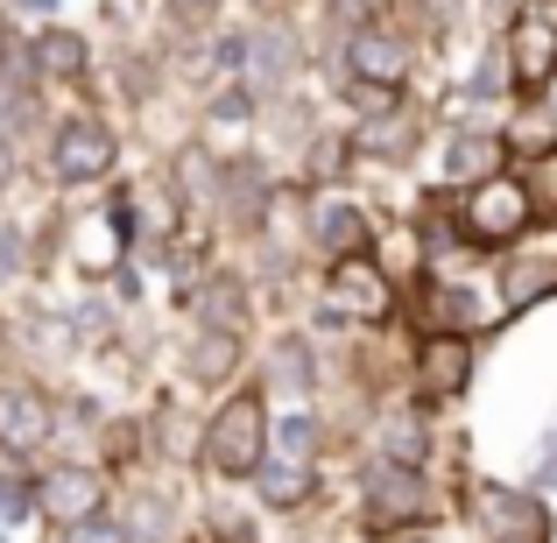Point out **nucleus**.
Here are the masks:
<instances>
[{"label": "nucleus", "instance_id": "f257e3e1", "mask_svg": "<svg viewBox=\"0 0 557 543\" xmlns=\"http://www.w3.org/2000/svg\"><path fill=\"white\" fill-rule=\"evenodd\" d=\"M261 459H269V395H261V381H233V388H219L212 409L198 417L190 466H198L205 480L247 488Z\"/></svg>", "mask_w": 557, "mask_h": 543}, {"label": "nucleus", "instance_id": "f03ea898", "mask_svg": "<svg viewBox=\"0 0 557 543\" xmlns=\"http://www.w3.org/2000/svg\"><path fill=\"white\" fill-rule=\"evenodd\" d=\"M451 212H459V247H473V255H502V247H516V240L536 233V219H544V190L508 163V170H494V177L466 184L459 198H451Z\"/></svg>", "mask_w": 557, "mask_h": 543}, {"label": "nucleus", "instance_id": "7ed1b4c3", "mask_svg": "<svg viewBox=\"0 0 557 543\" xmlns=\"http://www.w3.org/2000/svg\"><path fill=\"white\" fill-rule=\"evenodd\" d=\"M121 170V127L99 107H71L42 127V177L57 190H85V184H113Z\"/></svg>", "mask_w": 557, "mask_h": 543}, {"label": "nucleus", "instance_id": "20e7f679", "mask_svg": "<svg viewBox=\"0 0 557 543\" xmlns=\"http://www.w3.org/2000/svg\"><path fill=\"white\" fill-rule=\"evenodd\" d=\"M318 289H325V318H332V325L374 332V325H395V318H403V275H395L388 261L374 255V247L325 261Z\"/></svg>", "mask_w": 557, "mask_h": 543}, {"label": "nucleus", "instance_id": "39448f33", "mask_svg": "<svg viewBox=\"0 0 557 543\" xmlns=\"http://www.w3.org/2000/svg\"><path fill=\"white\" fill-rule=\"evenodd\" d=\"M437 516V488L417 459H374L360 466V530L395 536V530H431Z\"/></svg>", "mask_w": 557, "mask_h": 543}, {"label": "nucleus", "instance_id": "423d86ee", "mask_svg": "<svg viewBox=\"0 0 557 543\" xmlns=\"http://www.w3.org/2000/svg\"><path fill=\"white\" fill-rule=\"evenodd\" d=\"M325 57H332V85H381V92H409L423 50L388 22V14H381V22L354 28L346 42H332Z\"/></svg>", "mask_w": 557, "mask_h": 543}, {"label": "nucleus", "instance_id": "0eeeda50", "mask_svg": "<svg viewBox=\"0 0 557 543\" xmlns=\"http://www.w3.org/2000/svg\"><path fill=\"white\" fill-rule=\"evenodd\" d=\"M289 198H297V247H304V255L339 261V255L374 247V219L360 212L339 184H297Z\"/></svg>", "mask_w": 557, "mask_h": 543}, {"label": "nucleus", "instance_id": "6e6552de", "mask_svg": "<svg viewBox=\"0 0 557 543\" xmlns=\"http://www.w3.org/2000/svg\"><path fill=\"white\" fill-rule=\"evenodd\" d=\"M403 311L417 318V332H459V340H480V332H494L502 318H494L487 289L459 283V275L445 269H417V283H403Z\"/></svg>", "mask_w": 557, "mask_h": 543}, {"label": "nucleus", "instance_id": "1a4fd4ad", "mask_svg": "<svg viewBox=\"0 0 557 543\" xmlns=\"http://www.w3.org/2000/svg\"><path fill=\"white\" fill-rule=\"evenodd\" d=\"M275 198H283V184H275V170L261 163L255 149L219 156L212 212H219V226H226V233H240V240H261V233L275 226Z\"/></svg>", "mask_w": 557, "mask_h": 543}, {"label": "nucleus", "instance_id": "9d476101", "mask_svg": "<svg viewBox=\"0 0 557 543\" xmlns=\"http://www.w3.org/2000/svg\"><path fill=\"white\" fill-rule=\"evenodd\" d=\"M502 64H508V92L516 99H536V92H557V14L550 8H516L502 36Z\"/></svg>", "mask_w": 557, "mask_h": 543}, {"label": "nucleus", "instance_id": "9b49d317", "mask_svg": "<svg viewBox=\"0 0 557 543\" xmlns=\"http://www.w3.org/2000/svg\"><path fill=\"white\" fill-rule=\"evenodd\" d=\"M466 508H473L487 543H550L557 522L536 488H508V480H466Z\"/></svg>", "mask_w": 557, "mask_h": 543}, {"label": "nucleus", "instance_id": "f8f14e48", "mask_svg": "<svg viewBox=\"0 0 557 543\" xmlns=\"http://www.w3.org/2000/svg\"><path fill=\"white\" fill-rule=\"evenodd\" d=\"M99 508H113V473L92 459H50L36 466V516L50 522V530H71V522L99 516Z\"/></svg>", "mask_w": 557, "mask_h": 543}, {"label": "nucleus", "instance_id": "ddd939ff", "mask_svg": "<svg viewBox=\"0 0 557 543\" xmlns=\"http://www.w3.org/2000/svg\"><path fill=\"white\" fill-rule=\"evenodd\" d=\"M480 340H459V332H423L417 340V354H409V403L417 409H445V403H459L466 388H473V354Z\"/></svg>", "mask_w": 557, "mask_h": 543}, {"label": "nucleus", "instance_id": "4468645a", "mask_svg": "<svg viewBox=\"0 0 557 543\" xmlns=\"http://www.w3.org/2000/svg\"><path fill=\"white\" fill-rule=\"evenodd\" d=\"M304 78V42L297 28H289V14H261V22H247V57H240V85L269 107V99L297 92Z\"/></svg>", "mask_w": 557, "mask_h": 543}, {"label": "nucleus", "instance_id": "2eb2a0df", "mask_svg": "<svg viewBox=\"0 0 557 543\" xmlns=\"http://www.w3.org/2000/svg\"><path fill=\"white\" fill-rule=\"evenodd\" d=\"M557 297V240L550 247H536V240H516V247H502L494 255V318H522V311H536V304H550Z\"/></svg>", "mask_w": 557, "mask_h": 543}, {"label": "nucleus", "instance_id": "dca6fc26", "mask_svg": "<svg viewBox=\"0 0 557 543\" xmlns=\"http://www.w3.org/2000/svg\"><path fill=\"white\" fill-rule=\"evenodd\" d=\"M57 445V395L36 374H0V452L42 459Z\"/></svg>", "mask_w": 557, "mask_h": 543}, {"label": "nucleus", "instance_id": "f3484780", "mask_svg": "<svg viewBox=\"0 0 557 543\" xmlns=\"http://www.w3.org/2000/svg\"><path fill=\"white\" fill-rule=\"evenodd\" d=\"M423 141H431V121H423L409 99H395L388 113H360V121L346 127V149H354V163H381V170L417 163Z\"/></svg>", "mask_w": 557, "mask_h": 543}, {"label": "nucleus", "instance_id": "a211bd4d", "mask_svg": "<svg viewBox=\"0 0 557 543\" xmlns=\"http://www.w3.org/2000/svg\"><path fill=\"white\" fill-rule=\"evenodd\" d=\"M28 64H36L42 85H64V92H78V99H92V85H99V50H92V36L71 28V22L28 28Z\"/></svg>", "mask_w": 557, "mask_h": 543}, {"label": "nucleus", "instance_id": "6ab92c4d", "mask_svg": "<svg viewBox=\"0 0 557 543\" xmlns=\"http://www.w3.org/2000/svg\"><path fill=\"white\" fill-rule=\"evenodd\" d=\"M494 170H508L502 127H487V121H451L445 127V149H437V177H445V190H466V184L494 177Z\"/></svg>", "mask_w": 557, "mask_h": 543}, {"label": "nucleus", "instance_id": "aec40b11", "mask_svg": "<svg viewBox=\"0 0 557 543\" xmlns=\"http://www.w3.org/2000/svg\"><path fill=\"white\" fill-rule=\"evenodd\" d=\"M240 374H247V332L240 325H190V340H184V381L190 388L219 395Z\"/></svg>", "mask_w": 557, "mask_h": 543}, {"label": "nucleus", "instance_id": "412c9836", "mask_svg": "<svg viewBox=\"0 0 557 543\" xmlns=\"http://www.w3.org/2000/svg\"><path fill=\"white\" fill-rule=\"evenodd\" d=\"M255 283H247L240 269H198L190 283L177 289V311H190V325H240L255 318Z\"/></svg>", "mask_w": 557, "mask_h": 543}, {"label": "nucleus", "instance_id": "4be33fe9", "mask_svg": "<svg viewBox=\"0 0 557 543\" xmlns=\"http://www.w3.org/2000/svg\"><path fill=\"white\" fill-rule=\"evenodd\" d=\"M318 381H325V360H318L311 332H275L269 354H261V395H283V403H311Z\"/></svg>", "mask_w": 557, "mask_h": 543}, {"label": "nucleus", "instance_id": "5701e85b", "mask_svg": "<svg viewBox=\"0 0 557 543\" xmlns=\"http://www.w3.org/2000/svg\"><path fill=\"white\" fill-rule=\"evenodd\" d=\"M247 488H255V502L269 508V516H304V508H318V494H325V473H318L311 459H283V452H269Z\"/></svg>", "mask_w": 557, "mask_h": 543}, {"label": "nucleus", "instance_id": "b1692460", "mask_svg": "<svg viewBox=\"0 0 557 543\" xmlns=\"http://www.w3.org/2000/svg\"><path fill=\"white\" fill-rule=\"evenodd\" d=\"M502 141H508V163H550L557 156V107H550V92L516 99V113L502 121Z\"/></svg>", "mask_w": 557, "mask_h": 543}, {"label": "nucleus", "instance_id": "393cba45", "mask_svg": "<svg viewBox=\"0 0 557 543\" xmlns=\"http://www.w3.org/2000/svg\"><path fill=\"white\" fill-rule=\"evenodd\" d=\"M163 184L177 190V205H212V184H219V149L212 141H177L170 149V163H163Z\"/></svg>", "mask_w": 557, "mask_h": 543}, {"label": "nucleus", "instance_id": "a878e982", "mask_svg": "<svg viewBox=\"0 0 557 543\" xmlns=\"http://www.w3.org/2000/svg\"><path fill=\"white\" fill-rule=\"evenodd\" d=\"M269 452H283V459H325L332 452V423L318 417V409H283V417H275L269 409Z\"/></svg>", "mask_w": 557, "mask_h": 543}, {"label": "nucleus", "instance_id": "bb28decb", "mask_svg": "<svg viewBox=\"0 0 557 543\" xmlns=\"http://www.w3.org/2000/svg\"><path fill=\"white\" fill-rule=\"evenodd\" d=\"M346 170H354L346 127H339V135H332V127H318V135L304 141V184H346Z\"/></svg>", "mask_w": 557, "mask_h": 543}, {"label": "nucleus", "instance_id": "cd10ccee", "mask_svg": "<svg viewBox=\"0 0 557 543\" xmlns=\"http://www.w3.org/2000/svg\"><path fill=\"white\" fill-rule=\"evenodd\" d=\"M381 14H388V0H325V8H318V36H325V50H332V42H346L354 28L381 22Z\"/></svg>", "mask_w": 557, "mask_h": 543}, {"label": "nucleus", "instance_id": "c85d7f7f", "mask_svg": "<svg viewBox=\"0 0 557 543\" xmlns=\"http://www.w3.org/2000/svg\"><path fill=\"white\" fill-rule=\"evenodd\" d=\"M247 121H261V99L247 92L240 78L212 85V99H205V127H247Z\"/></svg>", "mask_w": 557, "mask_h": 543}, {"label": "nucleus", "instance_id": "c756f323", "mask_svg": "<svg viewBox=\"0 0 557 543\" xmlns=\"http://www.w3.org/2000/svg\"><path fill=\"white\" fill-rule=\"evenodd\" d=\"M219 14H226V0H163L170 36H205V28H219Z\"/></svg>", "mask_w": 557, "mask_h": 543}, {"label": "nucleus", "instance_id": "7c9ffc66", "mask_svg": "<svg viewBox=\"0 0 557 543\" xmlns=\"http://www.w3.org/2000/svg\"><path fill=\"white\" fill-rule=\"evenodd\" d=\"M466 99H473V107H494V99H508V64H502V42H487L480 71L466 78Z\"/></svg>", "mask_w": 557, "mask_h": 543}, {"label": "nucleus", "instance_id": "2f4dec72", "mask_svg": "<svg viewBox=\"0 0 557 543\" xmlns=\"http://www.w3.org/2000/svg\"><path fill=\"white\" fill-rule=\"evenodd\" d=\"M64 543H135V530H127V516H113V508H99V516L71 522V530H57Z\"/></svg>", "mask_w": 557, "mask_h": 543}, {"label": "nucleus", "instance_id": "473e14b6", "mask_svg": "<svg viewBox=\"0 0 557 543\" xmlns=\"http://www.w3.org/2000/svg\"><path fill=\"white\" fill-rule=\"evenodd\" d=\"M28 275V226L22 219H0V289Z\"/></svg>", "mask_w": 557, "mask_h": 543}, {"label": "nucleus", "instance_id": "72a5a7b5", "mask_svg": "<svg viewBox=\"0 0 557 543\" xmlns=\"http://www.w3.org/2000/svg\"><path fill=\"white\" fill-rule=\"evenodd\" d=\"M22 170H28V156H22V141L0 127V198H14L22 190Z\"/></svg>", "mask_w": 557, "mask_h": 543}, {"label": "nucleus", "instance_id": "f704fd0d", "mask_svg": "<svg viewBox=\"0 0 557 543\" xmlns=\"http://www.w3.org/2000/svg\"><path fill=\"white\" fill-rule=\"evenodd\" d=\"M57 8H64V0H0V14H8V22H36V28L50 22Z\"/></svg>", "mask_w": 557, "mask_h": 543}, {"label": "nucleus", "instance_id": "c9c22d12", "mask_svg": "<svg viewBox=\"0 0 557 543\" xmlns=\"http://www.w3.org/2000/svg\"><path fill=\"white\" fill-rule=\"evenodd\" d=\"M557 488V445H544V466H536V494Z\"/></svg>", "mask_w": 557, "mask_h": 543}, {"label": "nucleus", "instance_id": "e433bc0d", "mask_svg": "<svg viewBox=\"0 0 557 543\" xmlns=\"http://www.w3.org/2000/svg\"><path fill=\"white\" fill-rule=\"evenodd\" d=\"M374 543H437V530H395V536H374Z\"/></svg>", "mask_w": 557, "mask_h": 543}, {"label": "nucleus", "instance_id": "4c0bfd02", "mask_svg": "<svg viewBox=\"0 0 557 543\" xmlns=\"http://www.w3.org/2000/svg\"><path fill=\"white\" fill-rule=\"evenodd\" d=\"M275 8H289V0H261V14H275Z\"/></svg>", "mask_w": 557, "mask_h": 543}, {"label": "nucleus", "instance_id": "58836bf2", "mask_svg": "<svg viewBox=\"0 0 557 543\" xmlns=\"http://www.w3.org/2000/svg\"><path fill=\"white\" fill-rule=\"evenodd\" d=\"M0 22H8V14H0Z\"/></svg>", "mask_w": 557, "mask_h": 543}, {"label": "nucleus", "instance_id": "ea45409f", "mask_svg": "<svg viewBox=\"0 0 557 543\" xmlns=\"http://www.w3.org/2000/svg\"><path fill=\"white\" fill-rule=\"evenodd\" d=\"M297 543H304V536H297Z\"/></svg>", "mask_w": 557, "mask_h": 543}]
</instances>
